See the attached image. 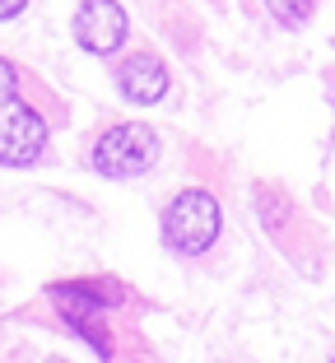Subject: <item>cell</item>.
Returning a JSON list of instances; mask_svg holds the SVG:
<instances>
[{"label": "cell", "instance_id": "cell-1", "mask_svg": "<svg viewBox=\"0 0 335 363\" xmlns=\"http://www.w3.org/2000/svg\"><path fill=\"white\" fill-rule=\"evenodd\" d=\"M47 150V121L19 98V75L10 61H0V163L28 168Z\"/></svg>", "mask_w": 335, "mask_h": 363}, {"label": "cell", "instance_id": "cell-2", "mask_svg": "<svg viewBox=\"0 0 335 363\" xmlns=\"http://www.w3.org/2000/svg\"><path fill=\"white\" fill-rule=\"evenodd\" d=\"M219 228H224V210H219V201L210 191H200V186L177 191L173 201H168V210H163V242L173 247V252H182V257L210 252Z\"/></svg>", "mask_w": 335, "mask_h": 363}, {"label": "cell", "instance_id": "cell-3", "mask_svg": "<svg viewBox=\"0 0 335 363\" xmlns=\"http://www.w3.org/2000/svg\"><path fill=\"white\" fill-rule=\"evenodd\" d=\"M89 159H93V168L103 177H140L159 159V135L149 126H140V121H121V126L103 130L93 140V154Z\"/></svg>", "mask_w": 335, "mask_h": 363}, {"label": "cell", "instance_id": "cell-4", "mask_svg": "<svg viewBox=\"0 0 335 363\" xmlns=\"http://www.w3.org/2000/svg\"><path fill=\"white\" fill-rule=\"evenodd\" d=\"M126 10H121L117 0H84L75 14V38L84 52L93 56H112L121 43H126Z\"/></svg>", "mask_w": 335, "mask_h": 363}, {"label": "cell", "instance_id": "cell-5", "mask_svg": "<svg viewBox=\"0 0 335 363\" xmlns=\"http://www.w3.org/2000/svg\"><path fill=\"white\" fill-rule=\"evenodd\" d=\"M117 89H121V98L149 107V103H159V98L168 94V65H163L154 52H130L126 61L117 65Z\"/></svg>", "mask_w": 335, "mask_h": 363}, {"label": "cell", "instance_id": "cell-6", "mask_svg": "<svg viewBox=\"0 0 335 363\" xmlns=\"http://www.w3.org/2000/svg\"><path fill=\"white\" fill-rule=\"evenodd\" d=\"M47 294H52V303L65 317H75V312H103V308L126 303V289L117 279H65V284H52Z\"/></svg>", "mask_w": 335, "mask_h": 363}, {"label": "cell", "instance_id": "cell-7", "mask_svg": "<svg viewBox=\"0 0 335 363\" xmlns=\"http://www.w3.org/2000/svg\"><path fill=\"white\" fill-rule=\"evenodd\" d=\"M98 317H103V312H75V317H65V326H70L75 335H84L103 359H112V335H108V326H103Z\"/></svg>", "mask_w": 335, "mask_h": 363}, {"label": "cell", "instance_id": "cell-8", "mask_svg": "<svg viewBox=\"0 0 335 363\" xmlns=\"http://www.w3.org/2000/svg\"><path fill=\"white\" fill-rule=\"evenodd\" d=\"M266 10H271L275 19L284 23V28H298V23H307V19H312L317 0H266Z\"/></svg>", "mask_w": 335, "mask_h": 363}, {"label": "cell", "instance_id": "cell-9", "mask_svg": "<svg viewBox=\"0 0 335 363\" xmlns=\"http://www.w3.org/2000/svg\"><path fill=\"white\" fill-rule=\"evenodd\" d=\"M23 10H28V0H0V19H14Z\"/></svg>", "mask_w": 335, "mask_h": 363}, {"label": "cell", "instance_id": "cell-10", "mask_svg": "<svg viewBox=\"0 0 335 363\" xmlns=\"http://www.w3.org/2000/svg\"><path fill=\"white\" fill-rule=\"evenodd\" d=\"M47 363H65V359H47Z\"/></svg>", "mask_w": 335, "mask_h": 363}, {"label": "cell", "instance_id": "cell-11", "mask_svg": "<svg viewBox=\"0 0 335 363\" xmlns=\"http://www.w3.org/2000/svg\"><path fill=\"white\" fill-rule=\"evenodd\" d=\"M331 363H335V359H331Z\"/></svg>", "mask_w": 335, "mask_h": 363}]
</instances>
